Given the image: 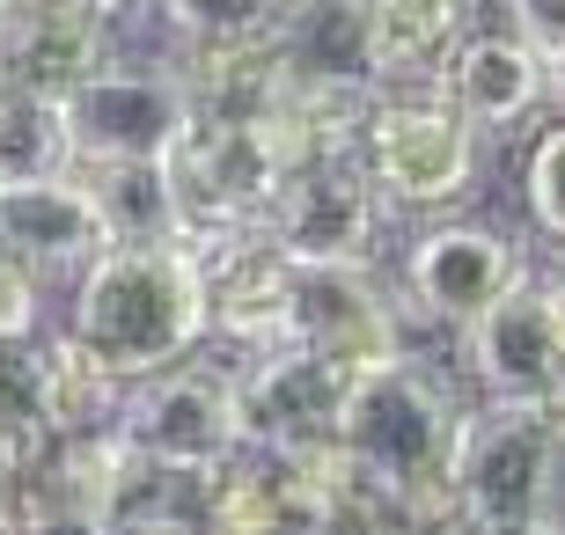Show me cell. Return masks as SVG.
Returning a JSON list of instances; mask_svg holds the SVG:
<instances>
[{
  "label": "cell",
  "instance_id": "cell-1",
  "mask_svg": "<svg viewBox=\"0 0 565 535\" xmlns=\"http://www.w3.org/2000/svg\"><path fill=\"white\" fill-rule=\"evenodd\" d=\"M66 330L104 352L126 382L199 352L206 345V271H199V249L184 235H169V243H104L74 271Z\"/></svg>",
  "mask_w": 565,
  "mask_h": 535
},
{
  "label": "cell",
  "instance_id": "cell-2",
  "mask_svg": "<svg viewBox=\"0 0 565 535\" xmlns=\"http://www.w3.org/2000/svg\"><path fill=\"white\" fill-rule=\"evenodd\" d=\"M448 514L462 528H558L565 521V404H500L456 418Z\"/></svg>",
  "mask_w": 565,
  "mask_h": 535
},
{
  "label": "cell",
  "instance_id": "cell-3",
  "mask_svg": "<svg viewBox=\"0 0 565 535\" xmlns=\"http://www.w3.org/2000/svg\"><path fill=\"white\" fill-rule=\"evenodd\" d=\"M456 418L462 404L440 382L434 360L397 352V360L353 374L345 411H338V448L360 454L382 484H397L412 521H456L448 514V484H440L448 448H456Z\"/></svg>",
  "mask_w": 565,
  "mask_h": 535
},
{
  "label": "cell",
  "instance_id": "cell-4",
  "mask_svg": "<svg viewBox=\"0 0 565 535\" xmlns=\"http://www.w3.org/2000/svg\"><path fill=\"white\" fill-rule=\"evenodd\" d=\"M353 147L382 199L412 213H440L470 199L484 169V132L448 104V88H375Z\"/></svg>",
  "mask_w": 565,
  "mask_h": 535
},
{
  "label": "cell",
  "instance_id": "cell-5",
  "mask_svg": "<svg viewBox=\"0 0 565 535\" xmlns=\"http://www.w3.org/2000/svg\"><path fill=\"white\" fill-rule=\"evenodd\" d=\"M126 440L169 470L213 477L250 448V411L235 389V367H206V360H169L154 374H132L126 411H118Z\"/></svg>",
  "mask_w": 565,
  "mask_h": 535
},
{
  "label": "cell",
  "instance_id": "cell-6",
  "mask_svg": "<svg viewBox=\"0 0 565 535\" xmlns=\"http://www.w3.org/2000/svg\"><path fill=\"white\" fill-rule=\"evenodd\" d=\"M60 118L74 162H162L177 132L191 125V96L169 66V52L162 60L110 52L104 66H88L60 96Z\"/></svg>",
  "mask_w": 565,
  "mask_h": 535
},
{
  "label": "cell",
  "instance_id": "cell-7",
  "mask_svg": "<svg viewBox=\"0 0 565 535\" xmlns=\"http://www.w3.org/2000/svg\"><path fill=\"white\" fill-rule=\"evenodd\" d=\"M382 213H390V199L375 191L360 147H331V154H309V162H294L279 176L273 206H265V235L301 271L309 265H375Z\"/></svg>",
  "mask_w": 565,
  "mask_h": 535
},
{
  "label": "cell",
  "instance_id": "cell-8",
  "mask_svg": "<svg viewBox=\"0 0 565 535\" xmlns=\"http://www.w3.org/2000/svg\"><path fill=\"white\" fill-rule=\"evenodd\" d=\"M169 191H177V235H213V227H257L279 191V154L257 118H206L191 110L177 147L162 154Z\"/></svg>",
  "mask_w": 565,
  "mask_h": 535
},
{
  "label": "cell",
  "instance_id": "cell-9",
  "mask_svg": "<svg viewBox=\"0 0 565 535\" xmlns=\"http://www.w3.org/2000/svg\"><path fill=\"white\" fill-rule=\"evenodd\" d=\"M206 271V338L235 352H265L294 338V287L301 265L279 257V243L257 227H213V235H184Z\"/></svg>",
  "mask_w": 565,
  "mask_h": 535
},
{
  "label": "cell",
  "instance_id": "cell-10",
  "mask_svg": "<svg viewBox=\"0 0 565 535\" xmlns=\"http://www.w3.org/2000/svg\"><path fill=\"white\" fill-rule=\"evenodd\" d=\"M456 338H462V367L478 374L484 396H500V404H565V330L529 271L507 293H492L470 323H456Z\"/></svg>",
  "mask_w": 565,
  "mask_h": 535
},
{
  "label": "cell",
  "instance_id": "cell-11",
  "mask_svg": "<svg viewBox=\"0 0 565 535\" xmlns=\"http://www.w3.org/2000/svg\"><path fill=\"white\" fill-rule=\"evenodd\" d=\"M522 243L492 221H434L426 235H412L404 249V315L456 330L522 279Z\"/></svg>",
  "mask_w": 565,
  "mask_h": 535
},
{
  "label": "cell",
  "instance_id": "cell-12",
  "mask_svg": "<svg viewBox=\"0 0 565 535\" xmlns=\"http://www.w3.org/2000/svg\"><path fill=\"white\" fill-rule=\"evenodd\" d=\"M235 389L250 411V448H309V440H338L353 367L323 360L301 338H279V345L235 360Z\"/></svg>",
  "mask_w": 565,
  "mask_h": 535
},
{
  "label": "cell",
  "instance_id": "cell-13",
  "mask_svg": "<svg viewBox=\"0 0 565 535\" xmlns=\"http://www.w3.org/2000/svg\"><path fill=\"white\" fill-rule=\"evenodd\" d=\"M294 338L360 374L412 352V315L375 287V265H309L294 287Z\"/></svg>",
  "mask_w": 565,
  "mask_h": 535
},
{
  "label": "cell",
  "instance_id": "cell-14",
  "mask_svg": "<svg viewBox=\"0 0 565 535\" xmlns=\"http://www.w3.org/2000/svg\"><path fill=\"white\" fill-rule=\"evenodd\" d=\"M104 243V213H96L74 162L0 176V249H15L38 279H74Z\"/></svg>",
  "mask_w": 565,
  "mask_h": 535
},
{
  "label": "cell",
  "instance_id": "cell-15",
  "mask_svg": "<svg viewBox=\"0 0 565 535\" xmlns=\"http://www.w3.org/2000/svg\"><path fill=\"white\" fill-rule=\"evenodd\" d=\"M440 88L484 140H507L536 110H551V52H536L522 30H470L440 74Z\"/></svg>",
  "mask_w": 565,
  "mask_h": 535
},
{
  "label": "cell",
  "instance_id": "cell-16",
  "mask_svg": "<svg viewBox=\"0 0 565 535\" xmlns=\"http://www.w3.org/2000/svg\"><path fill=\"white\" fill-rule=\"evenodd\" d=\"M110 52H126V44H118V30L88 0H52V8H30V15L0 22V82L30 88V96H52V104L82 82L88 66H104Z\"/></svg>",
  "mask_w": 565,
  "mask_h": 535
},
{
  "label": "cell",
  "instance_id": "cell-17",
  "mask_svg": "<svg viewBox=\"0 0 565 535\" xmlns=\"http://www.w3.org/2000/svg\"><path fill=\"white\" fill-rule=\"evenodd\" d=\"M470 30H478L470 0H367L375 88H440V74Z\"/></svg>",
  "mask_w": 565,
  "mask_h": 535
},
{
  "label": "cell",
  "instance_id": "cell-18",
  "mask_svg": "<svg viewBox=\"0 0 565 535\" xmlns=\"http://www.w3.org/2000/svg\"><path fill=\"white\" fill-rule=\"evenodd\" d=\"M273 52L301 82L375 88V52H367V0H287L273 30Z\"/></svg>",
  "mask_w": 565,
  "mask_h": 535
},
{
  "label": "cell",
  "instance_id": "cell-19",
  "mask_svg": "<svg viewBox=\"0 0 565 535\" xmlns=\"http://www.w3.org/2000/svg\"><path fill=\"white\" fill-rule=\"evenodd\" d=\"M126 374L110 367L96 345H82L74 330H38V404H44V426L52 440L66 432H96V426H118L126 411Z\"/></svg>",
  "mask_w": 565,
  "mask_h": 535
},
{
  "label": "cell",
  "instance_id": "cell-20",
  "mask_svg": "<svg viewBox=\"0 0 565 535\" xmlns=\"http://www.w3.org/2000/svg\"><path fill=\"white\" fill-rule=\"evenodd\" d=\"M74 169H82L88 199L104 213L110 243H169V235L184 227L162 162H74Z\"/></svg>",
  "mask_w": 565,
  "mask_h": 535
},
{
  "label": "cell",
  "instance_id": "cell-21",
  "mask_svg": "<svg viewBox=\"0 0 565 535\" xmlns=\"http://www.w3.org/2000/svg\"><path fill=\"white\" fill-rule=\"evenodd\" d=\"M74 147H66V118L52 96H30V88L0 82V176H30V169H66Z\"/></svg>",
  "mask_w": 565,
  "mask_h": 535
},
{
  "label": "cell",
  "instance_id": "cell-22",
  "mask_svg": "<svg viewBox=\"0 0 565 535\" xmlns=\"http://www.w3.org/2000/svg\"><path fill=\"white\" fill-rule=\"evenodd\" d=\"M287 0H154L169 44H257L273 38Z\"/></svg>",
  "mask_w": 565,
  "mask_h": 535
},
{
  "label": "cell",
  "instance_id": "cell-23",
  "mask_svg": "<svg viewBox=\"0 0 565 535\" xmlns=\"http://www.w3.org/2000/svg\"><path fill=\"white\" fill-rule=\"evenodd\" d=\"M522 199H529V227L544 243L565 249V118L536 132L529 147V169H522Z\"/></svg>",
  "mask_w": 565,
  "mask_h": 535
},
{
  "label": "cell",
  "instance_id": "cell-24",
  "mask_svg": "<svg viewBox=\"0 0 565 535\" xmlns=\"http://www.w3.org/2000/svg\"><path fill=\"white\" fill-rule=\"evenodd\" d=\"M38 330H44V279L15 249H0V345H22Z\"/></svg>",
  "mask_w": 565,
  "mask_h": 535
},
{
  "label": "cell",
  "instance_id": "cell-25",
  "mask_svg": "<svg viewBox=\"0 0 565 535\" xmlns=\"http://www.w3.org/2000/svg\"><path fill=\"white\" fill-rule=\"evenodd\" d=\"M507 30H522L536 52H565V0H500Z\"/></svg>",
  "mask_w": 565,
  "mask_h": 535
},
{
  "label": "cell",
  "instance_id": "cell-26",
  "mask_svg": "<svg viewBox=\"0 0 565 535\" xmlns=\"http://www.w3.org/2000/svg\"><path fill=\"white\" fill-rule=\"evenodd\" d=\"M544 301H551V315H558V330H565V265L551 271V287H544Z\"/></svg>",
  "mask_w": 565,
  "mask_h": 535
},
{
  "label": "cell",
  "instance_id": "cell-27",
  "mask_svg": "<svg viewBox=\"0 0 565 535\" xmlns=\"http://www.w3.org/2000/svg\"><path fill=\"white\" fill-rule=\"evenodd\" d=\"M551 104L565 110V52H551Z\"/></svg>",
  "mask_w": 565,
  "mask_h": 535
},
{
  "label": "cell",
  "instance_id": "cell-28",
  "mask_svg": "<svg viewBox=\"0 0 565 535\" xmlns=\"http://www.w3.org/2000/svg\"><path fill=\"white\" fill-rule=\"evenodd\" d=\"M30 8H52V0H0V22H15V15H30Z\"/></svg>",
  "mask_w": 565,
  "mask_h": 535
}]
</instances>
